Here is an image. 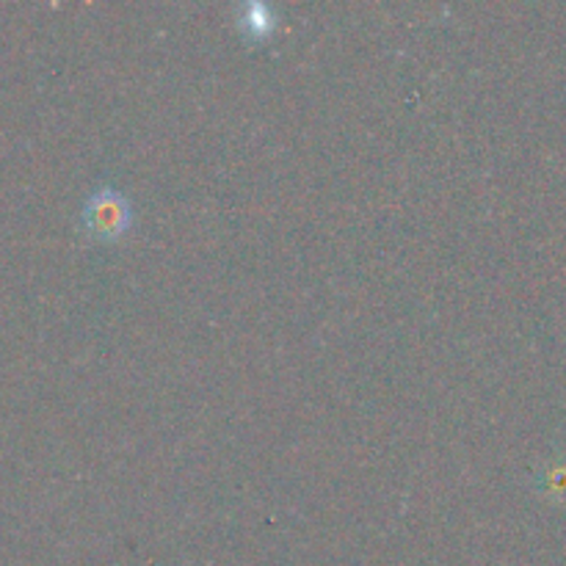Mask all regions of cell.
Listing matches in <instances>:
<instances>
[{
    "label": "cell",
    "instance_id": "1",
    "mask_svg": "<svg viewBox=\"0 0 566 566\" xmlns=\"http://www.w3.org/2000/svg\"><path fill=\"white\" fill-rule=\"evenodd\" d=\"M127 227H130V202L116 188H99L83 205V230L97 241H114Z\"/></svg>",
    "mask_w": 566,
    "mask_h": 566
}]
</instances>
